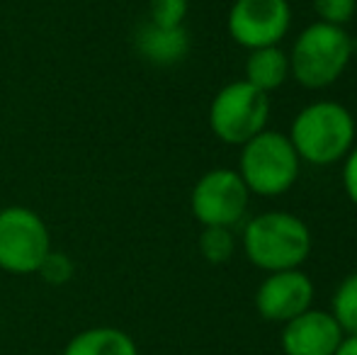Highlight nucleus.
Wrapping results in <instances>:
<instances>
[{
  "instance_id": "1",
  "label": "nucleus",
  "mask_w": 357,
  "mask_h": 355,
  "mask_svg": "<svg viewBox=\"0 0 357 355\" xmlns=\"http://www.w3.org/2000/svg\"><path fill=\"white\" fill-rule=\"evenodd\" d=\"M355 134V117L345 105L319 100L296 112L287 137L301 163L335 166L353 151Z\"/></svg>"
},
{
  "instance_id": "2",
  "label": "nucleus",
  "mask_w": 357,
  "mask_h": 355,
  "mask_svg": "<svg viewBox=\"0 0 357 355\" xmlns=\"http://www.w3.org/2000/svg\"><path fill=\"white\" fill-rule=\"evenodd\" d=\"M311 246L314 239L304 219L282 209L258 214L243 229L245 258L265 273L299 268L309 258Z\"/></svg>"
},
{
  "instance_id": "3",
  "label": "nucleus",
  "mask_w": 357,
  "mask_h": 355,
  "mask_svg": "<svg viewBox=\"0 0 357 355\" xmlns=\"http://www.w3.org/2000/svg\"><path fill=\"white\" fill-rule=\"evenodd\" d=\"M355 54V42L345 27L326 22H311L299 32L291 44L289 76L301 88L324 90L333 86L345 68L350 66Z\"/></svg>"
},
{
  "instance_id": "4",
  "label": "nucleus",
  "mask_w": 357,
  "mask_h": 355,
  "mask_svg": "<svg viewBox=\"0 0 357 355\" xmlns=\"http://www.w3.org/2000/svg\"><path fill=\"white\" fill-rule=\"evenodd\" d=\"M238 176L243 178L250 195L280 197L289 192L301 171V158L296 156L289 137L275 129H263L250 142L241 146Z\"/></svg>"
},
{
  "instance_id": "5",
  "label": "nucleus",
  "mask_w": 357,
  "mask_h": 355,
  "mask_svg": "<svg viewBox=\"0 0 357 355\" xmlns=\"http://www.w3.org/2000/svg\"><path fill=\"white\" fill-rule=\"evenodd\" d=\"M270 100L268 93L245 81L226 83L209 105V129L221 144L243 146L245 142L268 129Z\"/></svg>"
},
{
  "instance_id": "6",
  "label": "nucleus",
  "mask_w": 357,
  "mask_h": 355,
  "mask_svg": "<svg viewBox=\"0 0 357 355\" xmlns=\"http://www.w3.org/2000/svg\"><path fill=\"white\" fill-rule=\"evenodd\" d=\"M52 253V234L34 209L10 204L0 209V270L34 275Z\"/></svg>"
},
{
  "instance_id": "7",
  "label": "nucleus",
  "mask_w": 357,
  "mask_h": 355,
  "mask_svg": "<svg viewBox=\"0 0 357 355\" xmlns=\"http://www.w3.org/2000/svg\"><path fill=\"white\" fill-rule=\"evenodd\" d=\"M250 192L234 168H212L195 183L190 209L202 227L234 229L248 212Z\"/></svg>"
},
{
  "instance_id": "8",
  "label": "nucleus",
  "mask_w": 357,
  "mask_h": 355,
  "mask_svg": "<svg viewBox=\"0 0 357 355\" xmlns=\"http://www.w3.org/2000/svg\"><path fill=\"white\" fill-rule=\"evenodd\" d=\"M291 27L289 0H234L226 15V29L238 47H278Z\"/></svg>"
},
{
  "instance_id": "9",
  "label": "nucleus",
  "mask_w": 357,
  "mask_h": 355,
  "mask_svg": "<svg viewBox=\"0 0 357 355\" xmlns=\"http://www.w3.org/2000/svg\"><path fill=\"white\" fill-rule=\"evenodd\" d=\"M314 282L299 268L268 273L255 289V309L265 322L287 324L314 304Z\"/></svg>"
},
{
  "instance_id": "10",
  "label": "nucleus",
  "mask_w": 357,
  "mask_h": 355,
  "mask_svg": "<svg viewBox=\"0 0 357 355\" xmlns=\"http://www.w3.org/2000/svg\"><path fill=\"white\" fill-rule=\"evenodd\" d=\"M343 336L333 314L311 307L284 324L280 343L284 355H333Z\"/></svg>"
},
{
  "instance_id": "11",
  "label": "nucleus",
  "mask_w": 357,
  "mask_h": 355,
  "mask_svg": "<svg viewBox=\"0 0 357 355\" xmlns=\"http://www.w3.org/2000/svg\"><path fill=\"white\" fill-rule=\"evenodd\" d=\"M137 49L153 66H175L190 54V34L185 27H155L146 22L137 34Z\"/></svg>"
},
{
  "instance_id": "12",
  "label": "nucleus",
  "mask_w": 357,
  "mask_h": 355,
  "mask_svg": "<svg viewBox=\"0 0 357 355\" xmlns=\"http://www.w3.org/2000/svg\"><path fill=\"white\" fill-rule=\"evenodd\" d=\"M61 355H139V346L124 328L93 326L75 333Z\"/></svg>"
},
{
  "instance_id": "13",
  "label": "nucleus",
  "mask_w": 357,
  "mask_h": 355,
  "mask_svg": "<svg viewBox=\"0 0 357 355\" xmlns=\"http://www.w3.org/2000/svg\"><path fill=\"white\" fill-rule=\"evenodd\" d=\"M289 78V56L282 47H263L253 49L245 59V83L263 93L282 88Z\"/></svg>"
},
{
  "instance_id": "14",
  "label": "nucleus",
  "mask_w": 357,
  "mask_h": 355,
  "mask_svg": "<svg viewBox=\"0 0 357 355\" xmlns=\"http://www.w3.org/2000/svg\"><path fill=\"white\" fill-rule=\"evenodd\" d=\"M331 314L340 324L343 333L357 336V273L348 275L335 287L333 299H331Z\"/></svg>"
},
{
  "instance_id": "15",
  "label": "nucleus",
  "mask_w": 357,
  "mask_h": 355,
  "mask_svg": "<svg viewBox=\"0 0 357 355\" xmlns=\"http://www.w3.org/2000/svg\"><path fill=\"white\" fill-rule=\"evenodd\" d=\"M199 253L212 266H224L236 253V236L226 227H202L199 234Z\"/></svg>"
},
{
  "instance_id": "16",
  "label": "nucleus",
  "mask_w": 357,
  "mask_h": 355,
  "mask_svg": "<svg viewBox=\"0 0 357 355\" xmlns=\"http://www.w3.org/2000/svg\"><path fill=\"white\" fill-rule=\"evenodd\" d=\"M190 0H149V22L155 27H185Z\"/></svg>"
},
{
  "instance_id": "17",
  "label": "nucleus",
  "mask_w": 357,
  "mask_h": 355,
  "mask_svg": "<svg viewBox=\"0 0 357 355\" xmlns=\"http://www.w3.org/2000/svg\"><path fill=\"white\" fill-rule=\"evenodd\" d=\"M314 3V13L319 15V22L335 24V27H345L353 22L357 13V0H311Z\"/></svg>"
},
{
  "instance_id": "18",
  "label": "nucleus",
  "mask_w": 357,
  "mask_h": 355,
  "mask_svg": "<svg viewBox=\"0 0 357 355\" xmlns=\"http://www.w3.org/2000/svg\"><path fill=\"white\" fill-rule=\"evenodd\" d=\"M37 273L42 275V280L49 285H66V282H71V278L75 273V263L68 253L52 251L44 258L42 268H39Z\"/></svg>"
},
{
  "instance_id": "19",
  "label": "nucleus",
  "mask_w": 357,
  "mask_h": 355,
  "mask_svg": "<svg viewBox=\"0 0 357 355\" xmlns=\"http://www.w3.org/2000/svg\"><path fill=\"white\" fill-rule=\"evenodd\" d=\"M343 188L350 202L357 207V146H353V151L343 158Z\"/></svg>"
},
{
  "instance_id": "20",
  "label": "nucleus",
  "mask_w": 357,
  "mask_h": 355,
  "mask_svg": "<svg viewBox=\"0 0 357 355\" xmlns=\"http://www.w3.org/2000/svg\"><path fill=\"white\" fill-rule=\"evenodd\" d=\"M333 355H357V336H350V333H345L343 341L338 343V348H335Z\"/></svg>"
}]
</instances>
